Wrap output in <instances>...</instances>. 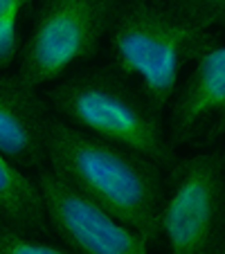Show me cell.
Returning a JSON list of instances; mask_svg holds the SVG:
<instances>
[{"label": "cell", "instance_id": "6da1fadb", "mask_svg": "<svg viewBox=\"0 0 225 254\" xmlns=\"http://www.w3.org/2000/svg\"><path fill=\"white\" fill-rule=\"evenodd\" d=\"M45 164L66 185L138 230L149 243H160L164 169L153 160L52 115Z\"/></svg>", "mask_w": 225, "mask_h": 254}, {"label": "cell", "instance_id": "7a4b0ae2", "mask_svg": "<svg viewBox=\"0 0 225 254\" xmlns=\"http://www.w3.org/2000/svg\"><path fill=\"white\" fill-rule=\"evenodd\" d=\"M45 99L63 122L138 151L160 169L169 171L178 162L176 149L167 137L162 111L133 79L113 65L68 72L50 83Z\"/></svg>", "mask_w": 225, "mask_h": 254}, {"label": "cell", "instance_id": "3957f363", "mask_svg": "<svg viewBox=\"0 0 225 254\" xmlns=\"http://www.w3.org/2000/svg\"><path fill=\"white\" fill-rule=\"evenodd\" d=\"M106 41L113 67L133 79L160 111L185 67L219 45L212 29L147 0H122Z\"/></svg>", "mask_w": 225, "mask_h": 254}, {"label": "cell", "instance_id": "277c9868", "mask_svg": "<svg viewBox=\"0 0 225 254\" xmlns=\"http://www.w3.org/2000/svg\"><path fill=\"white\" fill-rule=\"evenodd\" d=\"M122 0H34L32 25L18 54L27 86L45 88L99 52Z\"/></svg>", "mask_w": 225, "mask_h": 254}, {"label": "cell", "instance_id": "5b68a950", "mask_svg": "<svg viewBox=\"0 0 225 254\" xmlns=\"http://www.w3.org/2000/svg\"><path fill=\"white\" fill-rule=\"evenodd\" d=\"M225 221V173L221 153L178 160L164 180L160 241L167 254H207Z\"/></svg>", "mask_w": 225, "mask_h": 254}, {"label": "cell", "instance_id": "8992f818", "mask_svg": "<svg viewBox=\"0 0 225 254\" xmlns=\"http://www.w3.org/2000/svg\"><path fill=\"white\" fill-rule=\"evenodd\" d=\"M36 183L50 232L72 254H151V243L138 230L66 185L48 167L36 169Z\"/></svg>", "mask_w": 225, "mask_h": 254}, {"label": "cell", "instance_id": "52a82bcc", "mask_svg": "<svg viewBox=\"0 0 225 254\" xmlns=\"http://www.w3.org/2000/svg\"><path fill=\"white\" fill-rule=\"evenodd\" d=\"M192 65L167 104L164 128L173 149L198 139H216L225 120V45L219 43Z\"/></svg>", "mask_w": 225, "mask_h": 254}, {"label": "cell", "instance_id": "ba28073f", "mask_svg": "<svg viewBox=\"0 0 225 254\" xmlns=\"http://www.w3.org/2000/svg\"><path fill=\"white\" fill-rule=\"evenodd\" d=\"M48 99L18 77L0 72V153L20 169L45 167V137L52 120Z\"/></svg>", "mask_w": 225, "mask_h": 254}, {"label": "cell", "instance_id": "9c48e42d", "mask_svg": "<svg viewBox=\"0 0 225 254\" xmlns=\"http://www.w3.org/2000/svg\"><path fill=\"white\" fill-rule=\"evenodd\" d=\"M0 223L39 236H45L50 232L36 178H29L18 164H14L2 153H0Z\"/></svg>", "mask_w": 225, "mask_h": 254}, {"label": "cell", "instance_id": "30bf717a", "mask_svg": "<svg viewBox=\"0 0 225 254\" xmlns=\"http://www.w3.org/2000/svg\"><path fill=\"white\" fill-rule=\"evenodd\" d=\"M34 9V0H0V72L18 61L23 48V20Z\"/></svg>", "mask_w": 225, "mask_h": 254}, {"label": "cell", "instance_id": "8fae6325", "mask_svg": "<svg viewBox=\"0 0 225 254\" xmlns=\"http://www.w3.org/2000/svg\"><path fill=\"white\" fill-rule=\"evenodd\" d=\"M0 254H72L68 248L50 243L45 236L29 234L0 223Z\"/></svg>", "mask_w": 225, "mask_h": 254}, {"label": "cell", "instance_id": "7c38bea8", "mask_svg": "<svg viewBox=\"0 0 225 254\" xmlns=\"http://www.w3.org/2000/svg\"><path fill=\"white\" fill-rule=\"evenodd\" d=\"M192 20L203 27H225V0H194Z\"/></svg>", "mask_w": 225, "mask_h": 254}, {"label": "cell", "instance_id": "4fadbf2b", "mask_svg": "<svg viewBox=\"0 0 225 254\" xmlns=\"http://www.w3.org/2000/svg\"><path fill=\"white\" fill-rule=\"evenodd\" d=\"M147 2H153V5L162 7V9H169L173 14L187 16L192 20V9H194V0H147Z\"/></svg>", "mask_w": 225, "mask_h": 254}, {"label": "cell", "instance_id": "5bb4252c", "mask_svg": "<svg viewBox=\"0 0 225 254\" xmlns=\"http://www.w3.org/2000/svg\"><path fill=\"white\" fill-rule=\"evenodd\" d=\"M207 254H225V221H223V225H221V230H219V234H216L212 248L207 250Z\"/></svg>", "mask_w": 225, "mask_h": 254}, {"label": "cell", "instance_id": "9a60e30c", "mask_svg": "<svg viewBox=\"0 0 225 254\" xmlns=\"http://www.w3.org/2000/svg\"><path fill=\"white\" fill-rule=\"evenodd\" d=\"M216 137H225V120H223V124L219 126V130H216Z\"/></svg>", "mask_w": 225, "mask_h": 254}, {"label": "cell", "instance_id": "2e32d148", "mask_svg": "<svg viewBox=\"0 0 225 254\" xmlns=\"http://www.w3.org/2000/svg\"><path fill=\"white\" fill-rule=\"evenodd\" d=\"M221 160H223V173H225V151L221 153Z\"/></svg>", "mask_w": 225, "mask_h": 254}]
</instances>
